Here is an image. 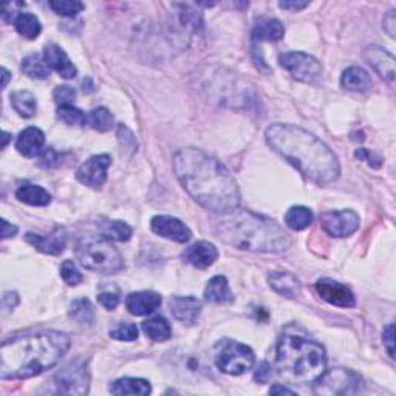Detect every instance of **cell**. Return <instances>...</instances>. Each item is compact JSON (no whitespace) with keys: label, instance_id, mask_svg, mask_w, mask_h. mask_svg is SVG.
<instances>
[{"label":"cell","instance_id":"obj_1","mask_svg":"<svg viewBox=\"0 0 396 396\" xmlns=\"http://www.w3.org/2000/svg\"><path fill=\"white\" fill-rule=\"evenodd\" d=\"M173 172L193 201L214 214H231L240 206L237 182L223 163L205 150L186 148L173 155Z\"/></svg>","mask_w":396,"mask_h":396},{"label":"cell","instance_id":"obj_2","mask_svg":"<svg viewBox=\"0 0 396 396\" xmlns=\"http://www.w3.org/2000/svg\"><path fill=\"white\" fill-rule=\"evenodd\" d=\"M265 138L271 149L311 182L330 184L338 180L340 166L335 152L308 130L293 124H273Z\"/></svg>","mask_w":396,"mask_h":396},{"label":"cell","instance_id":"obj_3","mask_svg":"<svg viewBox=\"0 0 396 396\" xmlns=\"http://www.w3.org/2000/svg\"><path fill=\"white\" fill-rule=\"evenodd\" d=\"M72 340L61 331H34L5 340L0 349V378L29 379L50 370L65 356Z\"/></svg>","mask_w":396,"mask_h":396},{"label":"cell","instance_id":"obj_4","mask_svg":"<svg viewBox=\"0 0 396 396\" xmlns=\"http://www.w3.org/2000/svg\"><path fill=\"white\" fill-rule=\"evenodd\" d=\"M217 237L229 246L248 249L253 253L279 254L291 248V237L274 220L251 211L226 214L215 225Z\"/></svg>","mask_w":396,"mask_h":396},{"label":"cell","instance_id":"obj_5","mask_svg":"<svg viewBox=\"0 0 396 396\" xmlns=\"http://www.w3.org/2000/svg\"><path fill=\"white\" fill-rule=\"evenodd\" d=\"M276 367L294 384L315 382L326 368V353L321 345L297 331L287 330L277 342Z\"/></svg>","mask_w":396,"mask_h":396},{"label":"cell","instance_id":"obj_6","mask_svg":"<svg viewBox=\"0 0 396 396\" xmlns=\"http://www.w3.org/2000/svg\"><path fill=\"white\" fill-rule=\"evenodd\" d=\"M74 255L81 267L100 274H116L124 269V259L112 240L104 235H84L76 243Z\"/></svg>","mask_w":396,"mask_h":396},{"label":"cell","instance_id":"obj_7","mask_svg":"<svg viewBox=\"0 0 396 396\" xmlns=\"http://www.w3.org/2000/svg\"><path fill=\"white\" fill-rule=\"evenodd\" d=\"M214 359L220 372L239 377L251 370L255 363V354L251 347L232 339H223L215 345Z\"/></svg>","mask_w":396,"mask_h":396},{"label":"cell","instance_id":"obj_8","mask_svg":"<svg viewBox=\"0 0 396 396\" xmlns=\"http://www.w3.org/2000/svg\"><path fill=\"white\" fill-rule=\"evenodd\" d=\"M315 382V393L328 396L356 395L363 390L364 386L363 378L356 372L342 367L333 368L330 372H324Z\"/></svg>","mask_w":396,"mask_h":396},{"label":"cell","instance_id":"obj_9","mask_svg":"<svg viewBox=\"0 0 396 396\" xmlns=\"http://www.w3.org/2000/svg\"><path fill=\"white\" fill-rule=\"evenodd\" d=\"M54 386L59 393L84 396L90 388V370L88 359L76 358L64 365L54 377Z\"/></svg>","mask_w":396,"mask_h":396},{"label":"cell","instance_id":"obj_10","mask_svg":"<svg viewBox=\"0 0 396 396\" xmlns=\"http://www.w3.org/2000/svg\"><path fill=\"white\" fill-rule=\"evenodd\" d=\"M279 62L282 68H285V70L291 74V78L305 82V84H312V82H316L322 74L321 62L307 53H283L280 54Z\"/></svg>","mask_w":396,"mask_h":396},{"label":"cell","instance_id":"obj_11","mask_svg":"<svg viewBox=\"0 0 396 396\" xmlns=\"http://www.w3.org/2000/svg\"><path fill=\"white\" fill-rule=\"evenodd\" d=\"M321 223L324 231L331 237H349L359 229L361 219L359 215L351 209L340 211H326L322 214Z\"/></svg>","mask_w":396,"mask_h":396},{"label":"cell","instance_id":"obj_12","mask_svg":"<svg viewBox=\"0 0 396 396\" xmlns=\"http://www.w3.org/2000/svg\"><path fill=\"white\" fill-rule=\"evenodd\" d=\"M110 164H112V158L109 155H95L79 166V169L76 171V178L92 189H101L107 180V169Z\"/></svg>","mask_w":396,"mask_h":396},{"label":"cell","instance_id":"obj_13","mask_svg":"<svg viewBox=\"0 0 396 396\" xmlns=\"http://www.w3.org/2000/svg\"><path fill=\"white\" fill-rule=\"evenodd\" d=\"M150 229L159 237L177 243H186L192 237L191 229L172 215H155L150 221Z\"/></svg>","mask_w":396,"mask_h":396},{"label":"cell","instance_id":"obj_14","mask_svg":"<svg viewBox=\"0 0 396 396\" xmlns=\"http://www.w3.org/2000/svg\"><path fill=\"white\" fill-rule=\"evenodd\" d=\"M316 293L322 301L335 305V307L350 308L356 303L351 290L333 279H319L316 282Z\"/></svg>","mask_w":396,"mask_h":396},{"label":"cell","instance_id":"obj_15","mask_svg":"<svg viewBox=\"0 0 396 396\" xmlns=\"http://www.w3.org/2000/svg\"><path fill=\"white\" fill-rule=\"evenodd\" d=\"M364 58L368 62V65L377 72L382 79L387 81L388 84L395 82V56L392 53H388L386 48L379 45L367 47L364 52Z\"/></svg>","mask_w":396,"mask_h":396},{"label":"cell","instance_id":"obj_16","mask_svg":"<svg viewBox=\"0 0 396 396\" xmlns=\"http://www.w3.org/2000/svg\"><path fill=\"white\" fill-rule=\"evenodd\" d=\"M25 241L30 243L31 246L36 248L40 253L48 255H59L64 253L67 246V232L62 228H58L50 235L29 232L25 235Z\"/></svg>","mask_w":396,"mask_h":396},{"label":"cell","instance_id":"obj_17","mask_svg":"<svg viewBox=\"0 0 396 396\" xmlns=\"http://www.w3.org/2000/svg\"><path fill=\"white\" fill-rule=\"evenodd\" d=\"M217 248H215L212 243L205 240L193 243L189 248H186V251L183 253V260L198 269H206L212 267L214 263L217 262Z\"/></svg>","mask_w":396,"mask_h":396},{"label":"cell","instance_id":"obj_18","mask_svg":"<svg viewBox=\"0 0 396 396\" xmlns=\"http://www.w3.org/2000/svg\"><path fill=\"white\" fill-rule=\"evenodd\" d=\"M169 308L178 322L184 325H193L201 312V303L193 296H175L171 299Z\"/></svg>","mask_w":396,"mask_h":396},{"label":"cell","instance_id":"obj_19","mask_svg":"<svg viewBox=\"0 0 396 396\" xmlns=\"http://www.w3.org/2000/svg\"><path fill=\"white\" fill-rule=\"evenodd\" d=\"M44 62L48 68H53L65 79H72L78 73L68 54L56 44H50L44 48Z\"/></svg>","mask_w":396,"mask_h":396},{"label":"cell","instance_id":"obj_20","mask_svg":"<svg viewBox=\"0 0 396 396\" xmlns=\"http://www.w3.org/2000/svg\"><path fill=\"white\" fill-rule=\"evenodd\" d=\"M163 299L155 291H138L126 299V308L134 316H145L159 308Z\"/></svg>","mask_w":396,"mask_h":396},{"label":"cell","instance_id":"obj_21","mask_svg":"<svg viewBox=\"0 0 396 396\" xmlns=\"http://www.w3.org/2000/svg\"><path fill=\"white\" fill-rule=\"evenodd\" d=\"M45 135L38 127H26L22 130L16 140V149L20 155L26 158H36L44 152Z\"/></svg>","mask_w":396,"mask_h":396},{"label":"cell","instance_id":"obj_22","mask_svg":"<svg viewBox=\"0 0 396 396\" xmlns=\"http://www.w3.org/2000/svg\"><path fill=\"white\" fill-rule=\"evenodd\" d=\"M285 36V26L280 20L265 17L254 25L251 31L253 42H276Z\"/></svg>","mask_w":396,"mask_h":396},{"label":"cell","instance_id":"obj_23","mask_svg":"<svg viewBox=\"0 0 396 396\" xmlns=\"http://www.w3.org/2000/svg\"><path fill=\"white\" fill-rule=\"evenodd\" d=\"M269 287L273 288L277 294L283 297L294 299L296 296L301 294V282L297 280V277L291 273H283V271H273L268 276Z\"/></svg>","mask_w":396,"mask_h":396},{"label":"cell","instance_id":"obj_24","mask_svg":"<svg viewBox=\"0 0 396 396\" xmlns=\"http://www.w3.org/2000/svg\"><path fill=\"white\" fill-rule=\"evenodd\" d=\"M205 299L212 303H231L234 301V294L229 288L228 279L225 276H215L207 282L205 290Z\"/></svg>","mask_w":396,"mask_h":396},{"label":"cell","instance_id":"obj_25","mask_svg":"<svg viewBox=\"0 0 396 396\" xmlns=\"http://www.w3.org/2000/svg\"><path fill=\"white\" fill-rule=\"evenodd\" d=\"M340 84L351 92H367L372 87V78L364 68L350 67L340 76Z\"/></svg>","mask_w":396,"mask_h":396},{"label":"cell","instance_id":"obj_26","mask_svg":"<svg viewBox=\"0 0 396 396\" xmlns=\"http://www.w3.org/2000/svg\"><path fill=\"white\" fill-rule=\"evenodd\" d=\"M16 198L30 206H47L50 205L52 201V196L44 189V187L31 183L20 186L16 191Z\"/></svg>","mask_w":396,"mask_h":396},{"label":"cell","instance_id":"obj_27","mask_svg":"<svg viewBox=\"0 0 396 396\" xmlns=\"http://www.w3.org/2000/svg\"><path fill=\"white\" fill-rule=\"evenodd\" d=\"M152 392L150 382L140 378H121L110 386V393L113 395H149Z\"/></svg>","mask_w":396,"mask_h":396},{"label":"cell","instance_id":"obj_28","mask_svg":"<svg viewBox=\"0 0 396 396\" xmlns=\"http://www.w3.org/2000/svg\"><path fill=\"white\" fill-rule=\"evenodd\" d=\"M141 328L144 335L149 339L155 340V342H164V340H168L172 335L171 324L168 322V319L163 316H154L148 319V321L143 322Z\"/></svg>","mask_w":396,"mask_h":396},{"label":"cell","instance_id":"obj_29","mask_svg":"<svg viewBox=\"0 0 396 396\" xmlns=\"http://www.w3.org/2000/svg\"><path fill=\"white\" fill-rule=\"evenodd\" d=\"M173 8H177V17L180 25L183 26V30L189 33H197L203 29V17H201L200 11L193 10L192 5L187 3H173Z\"/></svg>","mask_w":396,"mask_h":396},{"label":"cell","instance_id":"obj_30","mask_svg":"<svg viewBox=\"0 0 396 396\" xmlns=\"http://www.w3.org/2000/svg\"><path fill=\"white\" fill-rule=\"evenodd\" d=\"M312 212L305 206H293L285 214V225L293 231H303L312 223Z\"/></svg>","mask_w":396,"mask_h":396},{"label":"cell","instance_id":"obj_31","mask_svg":"<svg viewBox=\"0 0 396 396\" xmlns=\"http://www.w3.org/2000/svg\"><path fill=\"white\" fill-rule=\"evenodd\" d=\"M11 106L24 118L34 116L38 110L36 98H34V95L29 92V90H19V92L11 93Z\"/></svg>","mask_w":396,"mask_h":396},{"label":"cell","instance_id":"obj_32","mask_svg":"<svg viewBox=\"0 0 396 396\" xmlns=\"http://www.w3.org/2000/svg\"><path fill=\"white\" fill-rule=\"evenodd\" d=\"M68 315L74 322L81 325H92L95 321V310L92 302L87 297H79L70 303Z\"/></svg>","mask_w":396,"mask_h":396},{"label":"cell","instance_id":"obj_33","mask_svg":"<svg viewBox=\"0 0 396 396\" xmlns=\"http://www.w3.org/2000/svg\"><path fill=\"white\" fill-rule=\"evenodd\" d=\"M15 26L20 36H24L26 39H36L40 31H42V25H40L39 19L31 15V13H20L17 19L15 20Z\"/></svg>","mask_w":396,"mask_h":396},{"label":"cell","instance_id":"obj_34","mask_svg":"<svg viewBox=\"0 0 396 396\" xmlns=\"http://www.w3.org/2000/svg\"><path fill=\"white\" fill-rule=\"evenodd\" d=\"M102 235L110 240L127 241L132 237V228L120 220H109L101 225Z\"/></svg>","mask_w":396,"mask_h":396},{"label":"cell","instance_id":"obj_35","mask_svg":"<svg viewBox=\"0 0 396 396\" xmlns=\"http://www.w3.org/2000/svg\"><path fill=\"white\" fill-rule=\"evenodd\" d=\"M87 124L96 132H109L113 126V115L106 107H98L87 115Z\"/></svg>","mask_w":396,"mask_h":396},{"label":"cell","instance_id":"obj_36","mask_svg":"<svg viewBox=\"0 0 396 396\" xmlns=\"http://www.w3.org/2000/svg\"><path fill=\"white\" fill-rule=\"evenodd\" d=\"M22 72L33 79H47L50 74L47 64L40 61L38 54H30L22 61Z\"/></svg>","mask_w":396,"mask_h":396},{"label":"cell","instance_id":"obj_37","mask_svg":"<svg viewBox=\"0 0 396 396\" xmlns=\"http://www.w3.org/2000/svg\"><path fill=\"white\" fill-rule=\"evenodd\" d=\"M58 120L67 126H84L87 124V115L74 106H61L56 112Z\"/></svg>","mask_w":396,"mask_h":396},{"label":"cell","instance_id":"obj_38","mask_svg":"<svg viewBox=\"0 0 396 396\" xmlns=\"http://www.w3.org/2000/svg\"><path fill=\"white\" fill-rule=\"evenodd\" d=\"M50 8L59 16L74 17L84 10V3L78 0H52Z\"/></svg>","mask_w":396,"mask_h":396},{"label":"cell","instance_id":"obj_39","mask_svg":"<svg viewBox=\"0 0 396 396\" xmlns=\"http://www.w3.org/2000/svg\"><path fill=\"white\" fill-rule=\"evenodd\" d=\"M110 338L124 340V342H132V340L138 339V326L132 322H120L110 330Z\"/></svg>","mask_w":396,"mask_h":396},{"label":"cell","instance_id":"obj_40","mask_svg":"<svg viewBox=\"0 0 396 396\" xmlns=\"http://www.w3.org/2000/svg\"><path fill=\"white\" fill-rule=\"evenodd\" d=\"M61 277L68 287H78V285L82 282V274L79 273V269L74 265L73 260H65L62 263Z\"/></svg>","mask_w":396,"mask_h":396},{"label":"cell","instance_id":"obj_41","mask_svg":"<svg viewBox=\"0 0 396 396\" xmlns=\"http://www.w3.org/2000/svg\"><path fill=\"white\" fill-rule=\"evenodd\" d=\"M53 100L58 106H72L76 100V90L70 86H59L54 88Z\"/></svg>","mask_w":396,"mask_h":396},{"label":"cell","instance_id":"obj_42","mask_svg":"<svg viewBox=\"0 0 396 396\" xmlns=\"http://www.w3.org/2000/svg\"><path fill=\"white\" fill-rule=\"evenodd\" d=\"M98 302L106 310H115L120 305V291L118 290H102L98 293Z\"/></svg>","mask_w":396,"mask_h":396},{"label":"cell","instance_id":"obj_43","mask_svg":"<svg viewBox=\"0 0 396 396\" xmlns=\"http://www.w3.org/2000/svg\"><path fill=\"white\" fill-rule=\"evenodd\" d=\"M62 155L58 154L54 149H45L42 154H40V159H39V166L40 168H56V166L62 164Z\"/></svg>","mask_w":396,"mask_h":396},{"label":"cell","instance_id":"obj_44","mask_svg":"<svg viewBox=\"0 0 396 396\" xmlns=\"http://www.w3.org/2000/svg\"><path fill=\"white\" fill-rule=\"evenodd\" d=\"M118 140H120L124 149H130L132 152L136 150L138 144H136L135 136L126 126H124V124H120V126H118Z\"/></svg>","mask_w":396,"mask_h":396},{"label":"cell","instance_id":"obj_45","mask_svg":"<svg viewBox=\"0 0 396 396\" xmlns=\"http://www.w3.org/2000/svg\"><path fill=\"white\" fill-rule=\"evenodd\" d=\"M354 157H356L359 161H367L368 164L372 166V168H377V169L379 168L381 163H382L381 157H378L377 154H373V152L367 150L364 148H361V149H358L356 152H354Z\"/></svg>","mask_w":396,"mask_h":396},{"label":"cell","instance_id":"obj_46","mask_svg":"<svg viewBox=\"0 0 396 396\" xmlns=\"http://www.w3.org/2000/svg\"><path fill=\"white\" fill-rule=\"evenodd\" d=\"M382 340H384V345L390 354V358H395V325L390 324L387 325V328L384 330V335H382Z\"/></svg>","mask_w":396,"mask_h":396},{"label":"cell","instance_id":"obj_47","mask_svg":"<svg viewBox=\"0 0 396 396\" xmlns=\"http://www.w3.org/2000/svg\"><path fill=\"white\" fill-rule=\"evenodd\" d=\"M382 24H384V31L388 34V38L395 39L396 36V16H395V11H388L387 15L384 16V20H382Z\"/></svg>","mask_w":396,"mask_h":396},{"label":"cell","instance_id":"obj_48","mask_svg":"<svg viewBox=\"0 0 396 396\" xmlns=\"http://www.w3.org/2000/svg\"><path fill=\"white\" fill-rule=\"evenodd\" d=\"M269 377H271V365L268 363H262L259 367H257V370L254 373V379L263 384V382H267L269 379Z\"/></svg>","mask_w":396,"mask_h":396},{"label":"cell","instance_id":"obj_49","mask_svg":"<svg viewBox=\"0 0 396 396\" xmlns=\"http://www.w3.org/2000/svg\"><path fill=\"white\" fill-rule=\"evenodd\" d=\"M308 5H310L308 2H301V0H285V2H279L280 8L288 11H301L303 8H307Z\"/></svg>","mask_w":396,"mask_h":396},{"label":"cell","instance_id":"obj_50","mask_svg":"<svg viewBox=\"0 0 396 396\" xmlns=\"http://www.w3.org/2000/svg\"><path fill=\"white\" fill-rule=\"evenodd\" d=\"M16 234H17V226L11 225L10 221L2 220V239L6 240V239H10V237H15Z\"/></svg>","mask_w":396,"mask_h":396},{"label":"cell","instance_id":"obj_51","mask_svg":"<svg viewBox=\"0 0 396 396\" xmlns=\"http://www.w3.org/2000/svg\"><path fill=\"white\" fill-rule=\"evenodd\" d=\"M19 303V296L17 293H5L3 296V305L8 310L16 308V305Z\"/></svg>","mask_w":396,"mask_h":396},{"label":"cell","instance_id":"obj_52","mask_svg":"<svg viewBox=\"0 0 396 396\" xmlns=\"http://www.w3.org/2000/svg\"><path fill=\"white\" fill-rule=\"evenodd\" d=\"M269 395H294V390L288 387H283L280 384H276L269 388Z\"/></svg>","mask_w":396,"mask_h":396},{"label":"cell","instance_id":"obj_53","mask_svg":"<svg viewBox=\"0 0 396 396\" xmlns=\"http://www.w3.org/2000/svg\"><path fill=\"white\" fill-rule=\"evenodd\" d=\"M2 76H3V82H2V87L5 88L8 86V81H10V72L6 70V68H2Z\"/></svg>","mask_w":396,"mask_h":396},{"label":"cell","instance_id":"obj_54","mask_svg":"<svg viewBox=\"0 0 396 396\" xmlns=\"http://www.w3.org/2000/svg\"><path fill=\"white\" fill-rule=\"evenodd\" d=\"M2 138H3V143H2V149H5V148H6V145H8V141H10L11 135L8 134V132H3V134H2Z\"/></svg>","mask_w":396,"mask_h":396}]
</instances>
